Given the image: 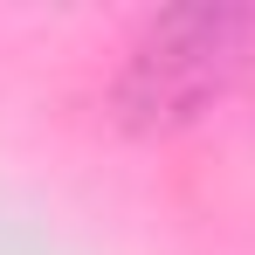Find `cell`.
<instances>
[{
    "label": "cell",
    "instance_id": "obj_1",
    "mask_svg": "<svg viewBox=\"0 0 255 255\" xmlns=\"http://www.w3.org/2000/svg\"><path fill=\"white\" fill-rule=\"evenodd\" d=\"M235 62V14H172L152 28V42L131 55L125 69V104L145 125L193 118V104L221 90Z\"/></svg>",
    "mask_w": 255,
    "mask_h": 255
}]
</instances>
